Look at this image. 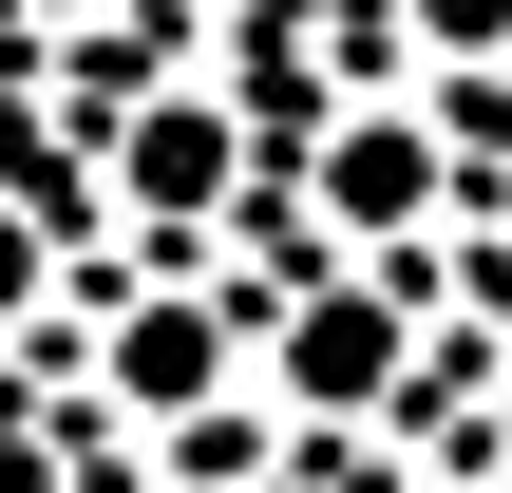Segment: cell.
I'll return each instance as SVG.
<instances>
[{
    "instance_id": "cell-1",
    "label": "cell",
    "mask_w": 512,
    "mask_h": 493,
    "mask_svg": "<svg viewBox=\"0 0 512 493\" xmlns=\"http://www.w3.org/2000/svg\"><path fill=\"white\" fill-rule=\"evenodd\" d=\"M285 380H304V399H380V380H399V304H380V285H323V304L285 323Z\"/></svg>"
},
{
    "instance_id": "cell-2",
    "label": "cell",
    "mask_w": 512,
    "mask_h": 493,
    "mask_svg": "<svg viewBox=\"0 0 512 493\" xmlns=\"http://www.w3.org/2000/svg\"><path fill=\"white\" fill-rule=\"evenodd\" d=\"M342 209H361V228L437 209V152H418V114H361V152H342Z\"/></svg>"
},
{
    "instance_id": "cell-3",
    "label": "cell",
    "mask_w": 512,
    "mask_h": 493,
    "mask_svg": "<svg viewBox=\"0 0 512 493\" xmlns=\"http://www.w3.org/2000/svg\"><path fill=\"white\" fill-rule=\"evenodd\" d=\"M209 171H228V114H152V152H133V190H171V209H209Z\"/></svg>"
},
{
    "instance_id": "cell-4",
    "label": "cell",
    "mask_w": 512,
    "mask_h": 493,
    "mask_svg": "<svg viewBox=\"0 0 512 493\" xmlns=\"http://www.w3.org/2000/svg\"><path fill=\"white\" fill-rule=\"evenodd\" d=\"M114 380H133V399H190V380H209V323H190V304H171V323H133V342H114Z\"/></svg>"
}]
</instances>
